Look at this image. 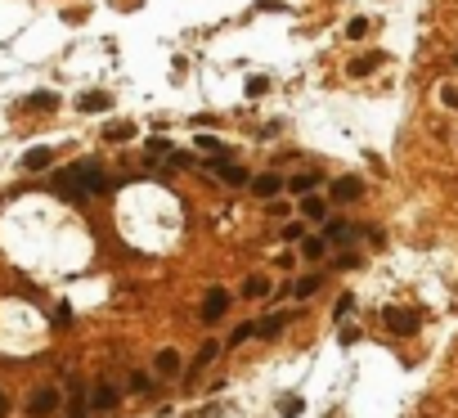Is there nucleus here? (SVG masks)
Listing matches in <instances>:
<instances>
[{"instance_id": "nucleus-1", "label": "nucleus", "mask_w": 458, "mask_h": 418, "mask_svg": "<svg viewBox=\"0 0 458 418\" xmlns=\"http://www.w3.org/2000/svg\"><path fill=\"white\" fill-rule=\"evenodd\" d=\"M64 180L81 193V198H90V193H104V189H108V176L99 171V162H77V167H68Z\"/></svg>"}, {"instance_id": "nucleus-2", "label": "nucleus", "mask_w": 458, "mask_h": 418, "mask_svg": "<svg viewBox=\"0 0 458 418\" xmlns=\"http://www.w3.org/2000/svg\"><path fill=\"white\" fill-rule=\"evenodd\" d=\"M382 324H387L395 338H414L418 324H423V315L409 311V306H387V311H382Z\"/></svg>"}, {"instance_id": "nucleus-3", "label": "nucleus", "mask_w": 458, "mask_h": 418, "mask_svg": "<svg viewBox=\"0 0 458 418\" xmlns=\"http://www.w3.org/2000/svg\"><path fill=\"white\" fill-rule=\"evenodd\" d=\"M225 311H229V292H225V288H212V292L203 297V311H198V315H203L207 324H212V319H220Z\"/></svg>"}, {"instance_id": "nucleus-4", "label": "nucleus", "mask_w": 458, "mask_h": 418, "mask_svg": "<svg viewBox=\"0 0 458 418\" xmlns=\"http://www.w3.org/2000/svg\"><path fill=\"white\" fill-rule=\"evenodd\" d=\"M364 193V180L360 176H342V180H332V203H355Z\"/></svg>"}, {"instance_id": "nucleus-5", "label": "nucleus", "mask_w": 458, "mask_h": 418, "mask_svg": "<svg viewBox=\"0 0 458 418\" xmlns=\"http://www.w3.org/2000/svg\"><path fill=\"white\" fill-rule=\"evenodd\" d=\"M28 410H32V414H54V410H59V391H54V387H36L32 400H28Z\"/></svg>"}, {"instance_id": "nucleus-6", "label": "nucleus", "mask_w": 458, "mask_h": 418, "mask_svg": "<svg viewBox=\"0 0 458 418\" xmlns=\"http://www.w3.org/2000/svg\"><path fill=\"white\" fill-rule=\"evenodd\" d=\"M49 162H54V149H49V144H36V149H28V153H23V171H45Z\"/></svg>"}, {"instance_id": "nucleus-7", "label": "nucleus", "mask_w": 458, "mask_h": 418, "mask_svg": "<svg viewBox=\"0 0 458 418\" xmlns=\"http://www.w3.org/2000/svg\"><path fill=\"white\" fill-rule=\"evenodd\" d=\"M279 189H283V180L275 176V171H261V176L252 180V193H256V198H275Z\"/></svg>"}, {"instance_id": "nucleus-8", "label": "nucleus", "mask_w": 458, "mask_h": 418, "mask_svg": "<svg viewBox=\"0 0 458 418\" xmlns=\"http://www.w3.org/2000/svg\"><path fill=\"white\" fill-rule=\"evenodd\" d=\"M212 171H216V176L225 180V184H247V171H243V167H234L229 157H220V162H212Z\"/></svg>"}, {"instance_id": "nucleus-9", "label": "nucleus", "mask_w": 458, "mask_h": 418, "mask_svg": "<svg viewBox=\"0 0 458 418\" xmlns=\"http://www.w3.org/2000/svg\"><path fill=\"white\" fill-rule=\"evenodd\" d=\"M108 104H113V100H108L104 90H85L81 100H77V108H81V113H108Z\"/></svg>"}, {"instance_id": "nucleus-10", "label": "nucleus", "mask_w": 458, "mask_h": 418, "mask_svg": "<svg viewBox=\"0 0 458 418\" xmlns=\"http://www.w3.org/2000/svg\"><path fill=\"white\" fill-rule=\"evenodd\" d=\"M324 243H328V248L351 243V225H346V220H328V225H324Z\"/></svg>"}, {"instance_id": "nucleus-11", "label": "nucleus", "mask_w": 458, "mask_h": 418, "mask_svg": "<svg viewBox=\"0 0 458 418\" xmlns=\"http://www.w3.org/2000/svg\"><path fill=\"white\" fill-rule=\"evenodd\" d=\"M153 369H157V374H162V378H171V374H180V355L176 351H171V347H162V351H157V360H153Z\"/></svg>"}, {"instance_id": "nucleus-12", "label": "nucleus", "mask_w": 458, "mask_h": 418, "mask_svg": "<svg viewBox=\"0 0 458 418\" xmlns=\"http://www.w3.org/2000/svg\"><path fill=\"white\" fill-rule=\"evenodd\" d=\"M301 216L306 220H328V203L319 198V193H306L301 198Z\"/></svg>"}, {"instance_id": "nucleus-13", "label": "nucleus", "mask_w": 458, "mask_h": 418, "mask_svg": "<svg viewBox=\"0 0 458 418\" xmlns=\"http://www.w3.org/2000/svg\"><path fill=\"white\" fill-rule=\"evenodd\" d=\"M216 355H220V342H203V351H198V355H193V364H189V374H203V369H207V364H212V360H216Z\"/></svg>"}, {"instance_id": "nucleus-14", "label": "nucleus", "mask_w": 458, "mask_h": 418, "mask_svg": "<svg viewBox=\"0 0 458 418\" xmlns=\"http://www.w3.org/2000/svg\"><path fill=\"white\" fill-rule=\"evenodd\" d=\"M117 405V391L108 387V383H99L95 391H90V410H113Z\"/></svg>"}, {"instance_id": "nucleus-15", "label": "nucleus", "mask_w": 458, "mask_h": 418, "mask_svg": "<svg viewBox=\"0 0 458 418\" xmlns=\"http://www.w3.org/2000/svg\"><path fill=\"white\" fill-rule=\"evenodd\" d=\"M301 256H306V261H319V256H328V243H324V234H315V239H301Z\"/></svg>"}, {"instance_id": "nucleus-16", "label": "nucleus", "mask_w": 458, "mask_h": 418, "mask_svg": "<svg viewBox=\"0 0 458 418\" xmlns=\"http://www.w3.org/2000/svg\"><path fill=\"white\" fill-rule=\"evenodd\" d=\"M243 297H270V279L265 275H252V279H247V284H243Z\"/></svg>"}, {"instance_id": "nucleus-17", "label": "nucleus", "mask_w": 458, "mask_h": 418, "mask_svg": "<svg viewBox=\"0 0 458 418\" xmlns=\"http://www.w3.org/2000/svg\"><path fill=\"white\" fill-rule=\"evenodd\" d=\"M382 54H364V59H351V77H368V72L378 68Z\"/></svg>"}, {"instance_id": "nucleus-18", "label": "nucleus", "mask_w": 458, "mask_h": 418, "mask_svg": "<svg viewBox=\"0 0 458 418\" xmlns=\"http://www.w3.org/2000/svg\"><path fill=\"white\" fill-rule=\"evenodd\" d=\"M252 328H256V333H261V338H275L279 328H283V315H265L261 324H252Z\"/></svg>"}, {"instance_id": "nucleus-19", "label": "nucleus", "mask_w": 458, "mask_h": 418, "mask_svg": "<svg viewBox=\"0 0 458 418\" xmlns=\"http://www.w3.org/2000/svg\"><path fill=\"white\" fill-rule=\"evenodd\" d=\"M296 297H315V292H319V275H306V279H296Z\"/></svg>"}, {"instance_id": "nucleus-20", "label": "nucleus", "mask_w": 458, "mask_h": 418, "mask_svg": "<svg viewBox=\"0 0 458 418\" xmlns=\"http://www.w3.org/2000/svg\"><path fill=\"white\" fill-rule=\"evenodd\" d=\"M288 189H292V193H311V189H315V176H311V171H306V176H292Z\"/></svg>"}, {"instance_id": "nucleus-21", "label": "nucleus", "mask_w": 458, "mask_h": 418, "mask_svg": "<svg viewBox=\"0 0 458 418\" xmlns=\"http://www.w3.org/2000/svg\"><path fill=\"white\" fill-rule=\"evenodd\" d=\"M59 100H54V95H49V90H36V95H28V108H54Z\"/></svg>"}, {"instance_id": "nucleus-22", "label": "nucleus", "mask_w": 458, "mask_h": 418, "mask_svg": "<svg viewBox=\"0 0 458 418\" xmlns=\"http://www.w3.org/2000/svg\"><path fill=\"white\" fill-rule=\"evenodd\" d=\"M279 410H283V418H296V414L306 410V400H301V396H288V400L279 405Z\"/></svg>"}, {"instance_id": "nucleus-23", "label": "nucleus", "mask_w": 458, "mask_h": 418, "mask_svg": "<svg viewBox=\"0 0 458 418\" xmlns=\"http://www.w3.org/2000/svg\"><path fill=\"white\" fill-rule=\"evenodd\" d=\"M364 32H368V18H351L346 23V36H351V41H360Z\"/></svg>"}, {"instance_id": "nucleus-24", "label": "nucleus", "mask_w": 458, "mask_h": 418, "mask_svg": "<svg viewBox=\"0 0 458 418\" xmlns=\"http://www.w3.org/2000/svg\"><path fill=\"white\" fill-rule=\"evenodd\" d=\"M131 135H135L131 121H117V126H108V140H131Z\"/></svg>"}, {"instance_id": "nucleus-25", "label": "nucleus", "mask_w": 458, "mask_h": 418, "mask_svg": "<svg viewBox=\"0 0 458 418\" xmlns=\"http://www.w3.org/2000/svg\"><path fill=\"white\" fill-rule=\"evenodd\" d=\"M131 391L135 396H140V391H153V378L148 374H131Z\"/></svg>"}, {"instance_id": "nucleus-26", "label": "nucleus", "mask_w": 458, "mask_h": 418, "mask_svg": "<svg viewBox=\"0 0 458 418\" xmlns=\"http://www.w3.org/2000/svg\"><path fill=\"white\" fill-rule=\"evenodd\" d=\"M351 311H355V297H351V292H342V297H337V311H332V315H337V319H346Z\"/></svg>"}, {"instance_id": "nucleus-27", "label": "nucleus", "mask_w": 458, "mask_h": 418, "mask_svg": "<svg viewBox=\"0 0 458 418\" xmlns=\"http://www.w3.org/2000/svg\"><path fill=\"white\" fill-rule=\"evenodd\" d=\"M252 333H256L252 324H239V328H234V333H229V347H239V342H247V338H252Z\"/></svg>"}, {"instance_id": "nucleus-28", "label": "nucleus", "mask_w": 458, "mask_h": 418, "mask_svg": "<svg viewBox=\"0 0 458 418\" xmlns=\"http://www.w3.org/2000/svg\"><path fill=\"white\" fill-rule=\"evenodd\" d=\"M198 149H203V153H220V140H216V135H198Z\"/></svg>"}, {"instance_id": "nucleus-29", "label": "nucleus", "mask_w": 458, "mask_h": 418, "mask_svg": "<svg viewBox=\"0 0 458 418\" xmlns=\"http://www.w3.org/2000/svg\"><path fill=\"white\" fill-rule=\"evenodd\" d=\"M265 85H270L265 77H252V81H247V95H265Z\"/></svg>"}, {"instance_id": "nucleus-30", "label": "nucleus", "mask_w": 458, "mask_h": 418, "mask_svg": "<svg viewBox=\"0 0 458 418\" xmlns=\"http://www.w3.org/2000/svg\"><path fill=\"white\" fill-rule=\"evenodd\" d=\"M440 100L450 104V108H458V90H454V85H445V90H440Z\"/></svg>"}, {"instance_id": "nucleus-31", "label": "nucleus", "mask_w": 458, "mask_h": 418, "mask_svg": "<svg viewBox=\"0 0 458 418\" xmlns=\"http://www.w3.org/2000/svg\"><path fill=\"white\" fill-rule=\"evenodd\" d=\"M0 418H5V391H0Z\"/></svg>"}, {"instance_id": "nucleus-32", "label": "nucleus", "mask_w": 458, "mask_h": 418, "mask_svg": "<svg viewBox=\"0 0 458 418\" xmlns=\"http://www.w3.org/2000/svg\"><path fill=\"white\" fill-rule=\"evenodd\" d=\"M454 64H458V54H454Z\"/></svg>"}]
</instances>
